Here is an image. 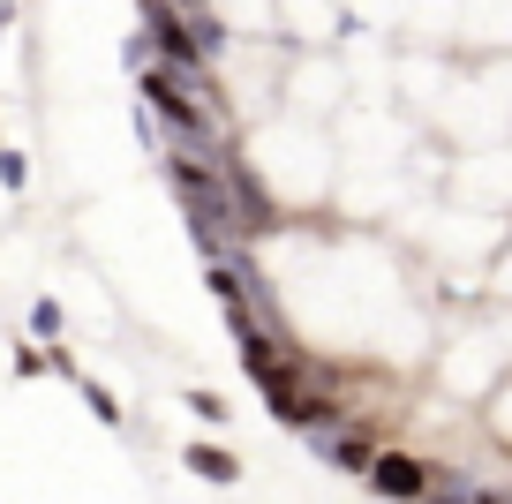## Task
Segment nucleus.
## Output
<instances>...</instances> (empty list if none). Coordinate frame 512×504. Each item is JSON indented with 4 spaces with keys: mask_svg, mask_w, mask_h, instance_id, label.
<instances>
[{
    "mask_svg": "<svg viewBox=\"0 0 512 504\" xmlns=\"http://www.w3.org/2000/svg\"><path fill=\"white\" fill-rule=\"evenodd\" d=\"M437 467H445V459H430V452H400V444H384V459L369 467V489H377L384 504H430V489H437Z\"/></svg>",
    "mask_w": 512,
    "mask_h": 504,
    "instance_id": "nucleus-1",
    "label": "nucleus"
},
{
    "mask_svg": "<svg viewBox=\"0 0 512 504\" xmlns=\"http://www.w3.org/2000/svg\"><path fill=\"white\" fill-rule=\"evenodd\" d=\"M317 452L332 459L339 474H354V482H369V467L384 459V429L377 422H347V429H332V437H317Z\"/></svg>",
    "mask_w": 512,
    "mask_h": 504,
    "instance_id": "nucleus-2",
    "label": "nucleus"
},
{
    "mask_svg": "<svg viewBox=\"0 0 512 504\" xmlns=\"http://www.w3.org/2000/svg\"><path fill=\"white\" fill-rule=\"evenodd\" d=\"M181 467H189V474H204V482H241V459L226 452V444H211V437L181 444Z\"/></svg>",
    "mask_w": 512,
    "mask_h": 504,
    "instance_id": "nucleus-3",
    "label": "nucleus"
},
{
    "mask_svg": "<svg viewBox=\"0 0 512 504\" xmlns=\"http://www.w3.org/2000/svg\"><path fill=\"white\" fill-rule=\"evenodd\" d=\"M189 414H196L204 429H226V422H234V407H226L219 392H204V384H189Z\"/></svg>",
    "mask_w": 512,
    "mask_h": 504,
    "instance_id": "nucleus-4",
    "label": "nucleus"
},
{
    "mask_svg": "<svg viewBox=\"0 0 512 504\" xmlns=\"http://www.w3.org/2000/svg\"><path fill=\"white\" fill-rule=\"evenodd\" d=\"M76 392L91 399V414H98V422H121V399H113V392H106L98 377H76Z\"/></svg>",
    "mask_w": 512,
    "mask_h": 504,
    "instance_id": "nucleus-5",
    "label": "nucleus"
},
{
    "mask_svg": "<svg viewBox=\"0 0 512 504\" xmlns=\"http://www.w3.org/2000/svg\"><path fill=\"white\" fill-rule=\"evenodd\" d=\"M0 181H8V189H23V181H31V158H23V151H0Z\"/></svg>",
    "mask_w": 512,
    "mask_h": 504,
    "instance_id": "nucleus-6",
    "label": "nucleus"
},
{
    "mask_svg": "<svg viewBox=\"0 0 512 504\" xmlns=\"http://www.w3.org/2000/svg\"><path fill=\"white\" fill-rule=\"evenodd\" d=\"M8 23H16V8H8V0H0V38H8Z\"/></svg>",
    "mask_w": 512,
    "mask_h": 504,
    "instance_id": "nucleus-7",
    "label": "nucleus"
},
{
    "mask_svg": "<svg viewBox=\"0 0 512 504\" xmlns=\"http://www.w3.org/2000/svg\"><path fill=\"white\" fill-rule=\"evenodd\" d=\"M497 497H505V504H512V474H505V482H497Z\"/></svg>",
    "mask_w": 512,
    "mask_h": 504,
    "instance_id": "nucleus-8",
    "label": "nucleus"
}]
</instances>
